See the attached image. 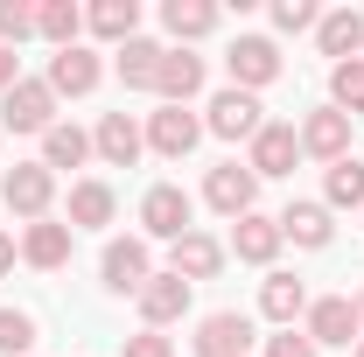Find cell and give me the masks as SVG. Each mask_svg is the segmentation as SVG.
Listing matches in <instances>:
<instances>
[{
    "mask_svg": "<svg viewBox=\"0 0 364 357\" xmlns=\"http://www.w3.org/2000/svg\"><path fill=\"white\" fill-rule=\"evenodd\" d=\"M316 43H322V56H336V63H358V56H364V14H358V7L322 14V21H316Z\"/></svg>",
    "mask_w": 364,
    "mask_h": 357,
    "instance_id": "cell-18",
    "label": "cell"
},
{
    "mask_svg": "<svg viewBox=\"0 0 364 357\" xmlns=\"http://www.w3.org/2000/svg\"><path fill=\"white\" fill-rule=\"evenodd\" d=\"M98 78H105V70H98V56H91L85 43H70V49L49 56V91H56V98H85V91H98Z\"/></svg>",
    "mask_w": 364,
    "mask_h": 357,
    "instance_id": "cell-15",
    "label": "cell"
},
{
    "mask_svg": "<svg viewBox=\"0 0 364 357\" xmlns=\"http://www.w3.org/2000/svg\"><path fill=\"white\" fill-rule=\"evenodd\" d=\"M301 154H316V161H350V119L336 112V105H322V112H309L301 119Z\"/></svg>",
    "mask_w": 364,
    "mask_h": 357,
    "instance_id": "cell-11",
    "label": "cell"
},
{
    "mask_svg": "<svg viewBox=\"0 0 364 357\" xmlns=\"http://www.w3.org/2000/svg\"><path fill=\"white\" fill-rule=\"evenodd\" d=\"M127 357H176V343L161 329H140V336H127Z\"/></svg>",
    "mask_w": 364,
    "mask_h": 357,
    "instance_id": "cell-35",
    "label": "cell"
},
{
    "mask_svg": "<svg viewBox=\"0 0 364 357\" xmlns=\"http://www.w3.org/2000/svg\"><path fill=\"white\" fill-rule=\"evenodd\" d=\"M85 28H91V36H105V43H134L140 7H134V0H98V7L85 14Z\"/></svg>",
    "mask_w": 364,
    "mask_h": 357,
    "instance_id": "cell-27",
    "label": "cell"
},
{
    "mask_svg": "<svg viewBox=\"0 0 364 357\" xmlns=\"http://www.w3.org/2000/svg\"><path fill=\"white\" fill-rule=\"evenodd\" d=\"M358 357H364V343H358Z\"/></svg>",
    "mask_w": 364,
    "mask_h": 357,
    "instance_id": "cell-39",
    "label": "cell"
},
{
    "mask_svg": "<svg viewBox=\"0 0 364 357\" xmlns=\"http://www.w3.org/2000/svg\"><path fill=\"white\" fill-rule=\"evenodd\" d=\"M112 211H119L112 182H98V176L70 182V231H77V224H112Z\"/></svg>",
    "mask_w": 364,
    "mask_h": 357,
    "instance_id": "cell-24",
    "label": "cell"
},
{
    "mask_svg": "<svg viewBox=\"0 0 364 357\" xmlns=\"http://www.w3.org/2000/svg\"><path fill=\"white\" fill-rule=\"evenodd\" d=\"M161 28H168L176 43H196V36L218 28V7H210V0H168V7H161Z\"/></svg>",
    "mask_w": 364,
    "mask_h": 357,
    "instance_id": "cell-26",
    "label": "cell"
},
{
    "mask_svg": "<svg viewBox=\"0 0 364 357\" xmlns=\"http://www.w3.org/2000/svg\"><path fill=\"white\" fill-rule=\"evenodd\" d=\"M36 36V7L28 0H0V49H21Z\"/></svg>",
    "mask_w": 364,
    "mask_h": 357,
    "instance_id": "cell-32",
    "label": "cell"
},
{
    "mask_svg": "<svg viewBox=\"0 0 364 357\" xmlns=\"http://www.w3.org/2000/svg\"><path fill=\"white\" fill-rule=\"evenodd\" d=\"M161 56H168V49H161V43H147V36L119 43V85H134V91H154V78H161Z\"/></svg>",
    "mask_w": 364,
    "mask_h": 357,
    "instance_id": "cell-25",
    "label": "cell"
},
{
    "mask_svg": "<svg viewBox=\"0 0 364 357\" xmlns=\"http://www.w3.org/2000/svg\"><path fill=\"white\" fill-rule=\"evenodd\" d=\"M245 351H252V315H238V309L203 315V329H196V357H245Z\"/></svg>",
    "mask_w": 364,
    "mask_h": 357,
    "instance_id": "cell-12",
    "label": "cell"
},
{
    "mask_svg": "<svg viewBox=\"0 0 364 357\" xmlns=\"http://www.w3.org/2000/svg\"><path fill=\"white\" fill-rule=\"evenodd\" d=\"M196 140H203V119H196L189 105H161V112H147V147H154L161 161H182Z\"/></svg>",
    "mask_w": 364,
    "mask_h": 357,
    "instance_id": "cell-9",
    "label": "cell"
},
{
    "mask_svg": "<svg viewBox=\"0 0 364 357\" xmlns=\"http://www.w3.org/2000/svg\"><path fill=\"white\" fill-rule=\"evenodd\" d=\"M287 238H280V218H259V211H245V218L231 224V252L245 260V267H273V252H280Z\"/></svg>",
    "mask_w": 364,
    "mask_h": 357,
    "instance_id": "cell-17",
    "label": "cell"
},
{
    "mask_svg": "<svg viewBox=\"0 0 364 357\" xmlns=\"http://www.w3.org/2000/svg\"><path fill=\"white\" fill-rule=\"evenodd\" d=\"M322 203L329 211H364V161H336L322 176Z\"/></svg>",
    "mask_w": 364,
    "mask_h": 357,
    "instance_id": "cell-29",
    "label": "cell"
},
{
    "mask_svg": "<svg viewBox=\"0 0 364 357\" xmlns=\"http://www.w3.org/2000/svg\"><path fill=\"white\" fill-rule=\"evenodd\" d=\"M364 322H358V302H350V294H322V302H309V315H301V336H309V343H350V336H358Z\"/></svg>",
    "mask_w": 364,
    "mask_h": 357,
    "instance_id": "cell-8",
    "label": "cell"
},
{
    "mask_svg": "<svg viewBox=\"0 0 364 357\" xmlns=\"http://www.w3.org/2000/svg\"><path fill=\"white\" fill-rule=\"evenodd\" d=\"M358 322H364V294H358Z\"/></svg>",
    "mask_w": 364,
    "mask_h": 357,
    "instance_id": "cell-38",
    "label": "cell"
},
{
    "mask_svg": "<svg viewBox=\"0 0 364 357\" xmlns=\"http://www.w3.org/2000/svg\"><path fill=\"white\" fill-rule=\"evenodd\" d=\"M267 357H322L301 329H280V336H267Z\"/></svg>",
    "mask_w": 364,
    "mask_h": 357,
    "instance_id": "cell-34",
    "label": "cell"
},
{
    "mask_svg": "<svg viewBox=\"0 0 364 357\" xmlns=\"http://www.w3.org/2000/svg\"><path fill=\"white\" fill-rule=\"evenodd\" d=\"M218 140H252L259 127H267V105L252 98V91H218L210 98V119H203Z\"/></svg>",
    "mask_w": 364,
    "mask_h": 357,
    "instance_id": "cell-10",
    "label": "cell"
},
{
    "mask_svg": "<svg viewBox=\"0 0 364 357\" xmlns=\"http://www.w3.org/2000/svg\"><path fill=\"white\" fill-rule=\"evenodd\" d=\"M329 203H287L280 211V238H294V245H309V252H322L329 245Z\"/></svg>",
    "mask_w": 364,
    "mask_h": 357,
    "instance_id": "cell-22",
    "label": "cell"
},
{
    "mask_svg": "<svg viewBox=\"0 0 364 357\" xmlns=\"http://www.w3.org/2000/svg\"><path fill=\"white\" fill-rule=\"evenodd\" d=\"M225 70H231V91H252V98H259V85L280 78V49H273V36H238L231 56H225Z\"/></svg>",
    "mask_w": 364,
    "mask_h": 357,
    "instance_id": "cell-4",
    "label": "cell"
},
{
    "mask_svg": "<svg viewBox=\"0 0 364 357\" xmlns=\"http://www.w3.org/2000/svg\"><path fill=\"white\" fill-rule=\"evenodd\" d=\"M189 211H196V203L182 196L176 182H154V189L140 196V224H147V238H168V245H176L182 231H196V224H189Z\"/></svg>",
    "mask_w": 364,
    "mask_h": 357,
    "instance_id": "cell-6",
    "label": "cell"
},
{
    "mask_svg": "<svg viewBox=\"0 0 364 357\" xmlns=\"http://www.w3.org/2000/svg\"><path fill=\"white\" fill-rule=\"evenodd\" d=\"M85 154H91V134L85 127H70V119H56L43 134V169L56 176V169H85Z\"/></svg>",
    "mask_w": 364,
    "mask_h": 357,
    "instance_id": "cell-23",
    "label": "cell"
},
{
    "mask_svg": "<svg viewBox=\"0 0 364 357\" xmlns=\"http://www.w3.org/2000/svg\"><path fill=\"white\" fill-rule=\"evenodd\" d=\"M49 196H56V176H49L43 161H14L7 169V182H0V203L14 211V218H49Z\"/></svg>",
    "mask_w": 364,
    "mask_h": 357,
    "instance_id": "cell-2",
    "label": "cell"
},
{
    "mask_svg": "<svg viewBox=\"0 0 364 357\" xmlns=\"http://www.w3.org/2000/svg\"><path fill=\"white\" fill-rule=\"evenodd\" d=\"M154 91H161V105H189V98L203 91V56L168 49V56H161V78H154Z\"/></svg>",
    "mask_w": 364,
    "mask_h": 357,
    "instance_id": "cell-20",
    "label": "cell"
},
{
    "mask_svg": "<svg viewBox=\"0 0 364 357\" xmlns=\"http://www.w3.org/2000/svg\"><path fill=\"white\" fill-rule=\"evenodd\" d=\"M294 161H301V134H294L287 119H267V127L252 134L245 169H252V176H294Z\"/></svg>",
    "mask_w": 364,
    "mask_h": 357,
    "instance_id": "cell-7",
    "label": "cell"
},
{
    "mask_svg": "<svg viewBox=\"0 0 364 357\" xmlns=\"http://www.w3.org/2000/svg\"><path fill=\"white\" fill-rule=\"evenodd\" d=\"M98 273H105L112 294H140V287L154 280V252H147V238H112L105 260H98Z\"/></svg>",
    "mask_w": 364,
    "mask_h": 357,
    "instance_id": "cell-5",
    "label": "cell"
},
{
    "mask_svg": "<svg viewBox=\"0 0 364 357\" xmlns=\"http://www.w3.org/2000/svg\"><path fill=\"white\" fill-rule=\"evenodd\" d=\"M28 351H36V315L0 309V357H28Z\"/></svg>",
    "mask_w": 364,
    "mask_h": 357,
    "instance_id": "cell-31",
    "label": "cell"
},
{
    "mask_svg": "<svg viewBox=\"0 0 364 357\" xmlns=\"http://www.w3.org/2000/svg\"><path fill=\"white\" fill-rule=\"evenodd\" d=\"M322 14H316V0H273V28L280 36H301V28H316Z\"/></svg>",
    "mask_w": 364,
    "mask_h": 357,
    "instance_id": "cell-33",
    "label": "cell"
},
{
    "mask_svg": "<svg viewBox=\"0 0 364 357\" xmlns=\"http://www.w3.org/2000/svg\"><path fill=\"white\" fill-rule=\"evenodd\" d=\"M252 196H259V176H252L245 161H218V169L203 176V203H210L218 218H231V224L252 211Z\"/></svg>",
    "mask_w": 364,
    "mask_h": 357,
    "instance_id": "cell-3",
    "label": "cell"
},
{
    "mask_svg": "<svg viewBox=\"0 0 364 357\" xmlns=\"http://www.w3.org/2000/svg\"><path fill=\"white\" fill-rule=\"evenodd\" d=\"M14 252H21V245H14V238L0 231V273H14Z\"/></svg>",
    "mask_w": 364,
    "mask_h": 357,
    "instance_id": "cell-37",
    "label": "cell"
},
{
    "mask_svg": "<svg viewBox=\"0 0 364 357\" xmlns=\"http://www.w3.org/2000/svg\"><path fill=\"white\" fill-rule=\"evenodd\" d=\"M259 315L280 322V329H294V315H309V287H301L294 273H267V287H259Z\"/></svg>",
    "mask_w": 364,
    "mask_h": 357,
    "instance_id": "cell-21",
    "label": "cell"
},
{
    "mask_svg": "<svg viewBox=\"0 0 364 357\" xmlns=\"http://www.w3.org/2000/svg\"><path fill=\"white\" fill-rule=\"evenodd\" d=\"M329 98H336V112H343V119H350V112H364V56L329 70Z\"/></svg>",
    "mask_w": 364,
    "mask_h": 357,
    "instance_id": "cell-30",
    "label": "cell"
},
{
    "mask_svg": "<svg viewBox=\"0 0 364 357\" xmlns=\"http://www.w3.org/2000/svg\"><path fill=\"white\" fill-rule=\"evenodd\" d=\"M218 267H225V245H218L210 231H182L176 245H168V273H182L189 287H196V280H218Z\"/></svg>",
    "mask_w": 364,
    "mask_h": 357,
    "instance_id": "cell-13",
    "label": "cell"
},
{
    "mask_svg": "<svg viewBox=\"0 0 364 357\" xmlns=\"http://www.w3.org/2000/svg\"><path fill=\"white\" fill-rule=\"evenodd\" d=\"M21 85V63H14V49H0V98Z\"/></svg>",
    "mask_w": 364,
    "mask_h": 357,
    "instance_id": "cell-36",
    "label": "cell"
},
{
    "mask_svg": "<svg viewBox=\"0 0 364 357\" xmlns=\"http://www.w3.org/2000/svg\"><path fill=\"white\" fill-rule=\"evenodd\" d=\"M21 260H28V267H43V273H56L63 260H70V224L36 218L28 231H21Z\"/></svg>",
    "mask_w": 364,
    "mask_h": 357,
    "instance_id": "cell-19",
    "label": "cell"
},
{
    "mask_svg": "<svg viewBox=\"0 0 364 357\" xmlns=\"http://www.w3.org/2000/svg\"><path fill=\"white\" fill-rule=\"evenodd\" d=\"M140 147H147V134H140L127 112H105V119H98V134H91V154H98L105 169H134Z\"/></svg>",
    "mask_w": 364,
    "mask_h": 357,
    "instance_id": "cell-14",
    "label": "cell"
},
{
    "mask_svg": "<svg viewBox=\"0 0 364 357\" xmlns=\"http://www.w3.org/2000/svg\"><path fill=\"white\" fill-rule=\"evenodd\" d=\"M77 28H85V7H70V0H43V7H36V36H43V43L70 49Z\"/></svg>",
    "mask_w": 364,
    "mask_h": 357,
    "instance_id": "cell-28",
    "label": "cell"
},
{
    "mask_svg": "<svg viewBox=\"0 0 364 357\" xmlns=\"http://www.w3.org/2000/svg\"><path fill=\"white\" fill-rule=\"evenodd\" d=\"M134 302H140V315H147V329H168V322L189 315V280H182V273H154Z\"/></svg>",
    "mask_w": 364,
    "mask_h": 357,
    "instance_id": "cell-16",
    "label": "cell"
},
{
    "mask_svg": "<svg viewBox=\"0 0 364 357\" xmlns=\"http://www.w3.org/2000/svg\"><path fill=\"white\" fill-rule=\"evenodd\" d=\"M0 127L7 134H49L56 127V91L49 78H21V85L0 98Z\"/></svg>",
    "mask_w": 364,
    "mask_h": 357,
    "instance_id": "cell-1",
    "label": "cell"
}]
</instances>
